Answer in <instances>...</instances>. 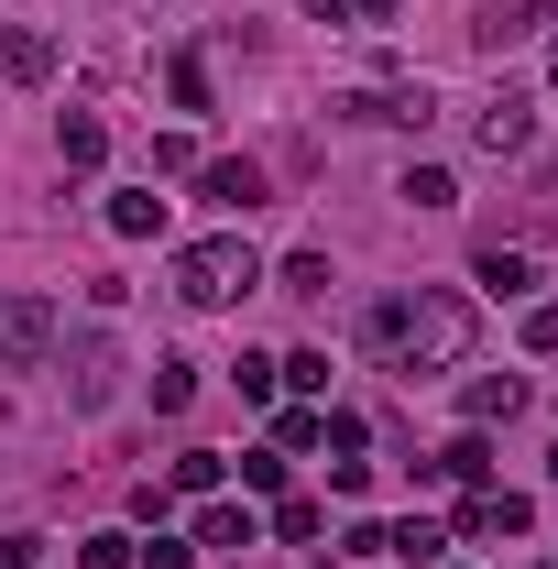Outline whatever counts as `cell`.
<instances>
[{
  "mask_svg": "<svg viewBox=\"0 0 558 569\" xmlns=\"http://www.w3.org/2000/svg\"><path fill=\"white\" fill-rule=\"evenodd\" d=\"M471 340H482V318L449 284H406V296H383L361 318V351L383 361V372H449V361H471Z\"/></svg>",
  "mask_w": 558,
  "mask_h": 569,
  "instance_id": "cell-1",
  "label": "cell"
},
{
  "mask_svg": "<svg viewBox=\"0 0 558 569\" xmlns=\"http://www.w3.org/2000/svg\"><path fill=\"white\" fill-rule=\"evenodd\" d=\"M252 284H263V263H252V241H230V230L176 252V296H187V307H241Z\"/></svg>",
  "mask_w": 558,
  "mask_h": 569,
  "instance_id": "cell-2",
  "label": "cell"
},
{
  "mask_svg": "<svg viewBox=\"0 0 558 569\" xmlns=\"http://www.w3.org/2000/svg\"><path fill=\"white\" fill-rule=\"evenodd\" d=\"M56 361V296H11L0 307V372H44Z\"/></svg>",
  "mask_w": 558,
  "mask_h": 569,
  "instance_id": "cell-3",
  "label": "cell"
},
{
  "mask_svg": "<svg viewBox=\"0 0 558 569\" xmlns=\"http://www.w3.org/2000/svg\"><path fill=\"white\" fill-rule=\"evenodd\" d=\"M558 22V0H482L471 11V56H515L526 33H548Z\"/></svg>",
  "mask_w": 558,
  "mask_h": 569,
  "instance_id": "cell-4",
  "label": "cell"
},
{
  "mask_svg": "<svg viewBox=\"0 0 558 569\" xmlns=\"http://www.w3.org/2000/svg\"><path fill=\"white\" fill-rule=\"evenodd\" d=\"M526 526H537V503H526V493H492V482L449 515V537H471V548H504V537H526Z\"/></svg>",
  "mask_w": 558,
  "mask_h": 569,
  "instance_id": "cell-5",
  "label": "cell"
},
{
  "mask_svg": "<svg viewBox=\"0 0 558 569\" xmlns=\"http://www.w3.org/2000/svg\"><path fill=\"white\" fill-rule=\"evenodd\" d=\"M340 121H395V132H427V121H438V88H350L340 99Z\"/></svg>",
  "mask_w": 558,
  "mask_h": 569,
  "instance_id": "cell-6",
  "label": "cell"
},
{
  "mask_svg": "<svg viewBox=\"0 0 558 569\" xmlns=\"http://www.w3.org/2000/svg\"><path fill=\"white\" fill-rule=\"evenodd\" d=\"M471 142H482L492 164H515V153L537 142V99H515V88H492V99H482V121H471Z\"/></svg>",
  "mask_w": 558,
  "mask_h": 569,
  "instance_id": "cell-7",
  "label": "cell"
},
{
  "mask_svg": "<svg viewBox=\"0 0 558 569\" xmlns=\"http://www.w3.org/2000/svg\"><path fill=\"white\" fill-rule=\"evenodd\" d=\"M0 77H11V88H44V77H56V33H44V22H0Z\"/></svg>",
  "mask_w": 558,
  "mask_h": 569,
  "instance_id": "cell-8",
  "label": "cell"
},
{
  "mask_svg": "<svg viewBox=\"0 0 558 569\" xmlns=\"http://www.w3.org/2000/svg\"><path fill=\"white\" fill-rule=\"evenodd\" d=\"M198 198H209V209H230V219H252V209H263V164L219 153V164H198Z\"/></svg>",
  "mask_w": 558,
  "mask_h": 569,
  "instance_id": "cell-9",
  "label": "cell"
},
{
  "mask_svg": "<svg viewBox=\"0 0 558 569\" xmlns=\"http://www.w3.org/2000/svg\"><path fill=\"white\" fill-rule=\"evenodd\" d=\"M67 406H77V417L110 406V340H77V351H67Z\"/></svg>",
  "mask_w": 558,
  "mask_h": 569,
  "instance_id": "cell-10",
  "label": "cell"
},
{
  "mask_svg": "<svg viewBox=\"0 0 558 569\" xmlns=\"http://www.w3.org/2000/svg\"><path fill=\"white\" fill-rule=\"evenodd\" d=\"M427 482H460V493H482V482H492V449H482V427H471V438H449V449L427 460Z\"/></svg>",
  "mask_w": 558,
  "mask_h": 569,
  "instance_id": "cell-11",
  "label": "cell"
},
{
  "mask_svg": "<svg viewBox=\"0 0 558 569\" xmlns=\"http://www.w3.org/2000/svg\"><path fill=\"white\" fill-rule=\"evenodd\" d=\"M252 537H263V526H252V503H198V537H187V548H252Z\"/></svg>",
  "mask_w": 558,
  "mask_h": 569,
  "instance_id": "cell-12",
  "label": "cell"
},
{
  "mask_svg": "<svg viewBox=\"0 0 558 569\" xmlns=\"http://www.w3.org/2000/svg\"><path fill=\"white\" fill-rule=\"evenodd\" d=\"M515 406H526V383H515V372H471V383H460V417H471V427L515 417Z\"/></svg>",
  "mask_w": 558,
  "mask_h": 569,
  "instance_id": "cell-13",
  "label": "cell"
},
{
  "mask_svg": "<svg viewBox=\"0 0 558 569\" xmlns=\"http://www.w3.org/2000/svg\"><path fill=\"white\" fill-rule=\"evenodd\" d=\"M383 559H406V569L449 559V526H438V515H406V526H383Z\"/></svg>",
  "mask_w": 558,
  "mask_h": 569,
  "instance_id": "cell-14",
  "label": "cell"
},
{
  "mask_svg": "<svg viewBox=\"0 0 558 569\" xmlns=\"http://www.w3.org/2000/svg\"><path fill=\"white\" fill-rule=\"evenodd\" d=\"M56 153H67V164H99V153H110V121H99V110H67V121H56Z\"/></svg>",
  "mask_w": 558,
  "mask_h": 569,
  "instance_id": "cell-15",
  "label": "cell"
},
{
  "mask_svg": "<svg viewBox=\"0 0 558 569\" xmlns=\"http://www.w3.org/2000/svg\"><path fill=\"white\" fill-rule=\"evenodd\" d=\"M110 230H121V241H153V230H165V198H153V187H121V198H110Z\"/></svg>",
  "mask_w": 558,
  "mask_h": 569,
  "instance_id": "cell-16",
  "label": "cell"
},
{
  "mask_svg": "<svg viewBox=\"0 0 558 569\" xmlns=\"http://www.w3.org/2000/svg\"><path fill=\"white\" fill-rule=\"evenodd\" d=\"M219 482H230V460H219V449H176V482H165V493H198V503H209Z\"/></svg>",
  "mask_w": 558,
  "mask_h": 569,
  "instance_id": "cell-17",
  "label": "cell"
},
{
  "mask_svg": "<svg viewBox=\"0 0 558 569\" xmlns=\"http://www.w3.org/2000/svg\"><path fill=\"white\" fill-rule=\"evenodd\" d=\"M406 209H460V187H449V164H406V187H395Z\"/></svg>",
  "mask_w": 558,
  "mask_h": 569,
  "instance_id": "cell-18",
  "label": "cell"
},
{
  "mask_svg": "<svg viewBox=\"0 0 558 569\" xmlns=\"http://www.w3.org/2000/svg\"><path fill=\"white\" fill-rule=\"evenodd\" d=\"M132 526H99V537H77V569H132Z\"/></svg>",
  "mask_w": 558,
  "mask_h": 569,
  "instance_id": "cell-19",
  "label": "cell"
},
{
  "mask_svg": "<svg viewBox=\"0 0 558 569\" xmlns=\"http://www.w3.org/2000/svg\"><path fill=\"white\" fill-rule=\"evenodd\" d=\"M471 284H492V296H526V284H537V263H526V252H482V263H471Z\"/></svg>",
  "mask_w": 558,
  "mask_h": 569,
  "instance_id": "cell-20",
  "label": "cell"
},
{
  "mask_svg": "<svg viewBox=\"0 0 558 569\" xmlns=\"http://www.w3.org/2000/svg\"><path fill=\"white\" fill-rule=\"evenodd\" d=\"M187 395H198V361H187V351H165V361H153V406H165V417H176V406H187Z\"/></svg>",
  "mask_w": 558,
  "mask_h": 569,
  "instance_id": "cell-21",
  "label": "cell"
},
{
  "mask_svg": "<svg viewBox=\"0 0 558 569\" xmlns=\"http://www.w3.org/2000/svg\"><path fill=\"white\" fill-rule=\"evenodd\" d=\"M285 296H329V252H285Z\"/></svg>",
  "mask_w": 558,
  "mask_h": 569,
  "instance_id": "cell-22",
  "label": "cell"
},
{
  "mask_svg": "<svg viewBox=\"0 0 558 569\" xmlns=\"http://www.w3.org/2000/svg\"><path fill=\"white\" fill-rule=\"evenodd\" d=\"M307 11H318V22H361V33L395 22V0H307Z\"/></svg>",
  "mask_w": 558,
  "mask_h": 569,
  "instance_id": "cell-23",
  "label": "cell"
},
{
  "mask_svg": "<svg viewBox=\"0 0 558 569\" xmlns=\"http://www.w3.org/2000/svg\"><path fill=\"white\" fill-rule=\"evenodd\" d=\"M165 88H176V110H209V67H198V56H176V67H165Z\"/></svg>",
  "mask_w": 558,
  "mask_h": 569,
  "instance_id": "cell-24",
  "label": "cell"
},
{
  "mask_svg": "<svg viewBox=\"0 0 558 569\" xmlns=\"http://www.w3.org/2000/svg\"><path fill=\"white\" fill-rule=\"evenodd\" d=\"M275 537H285V548H307V537H318V503L285 493V503H275Z\"/></svg>",
  "mask_w": 558,
  "mask_h": 569,
  "instance_id": "cell-25",
  "label": "cell"
},
{
  "mask_svg": "<svg viewBox=\"0 0 558 569\" xmlns=\"http://www.w3.org/2000/svg\"><path fill=\"white\" fill-rule=\"evenodd\" d=\"M285 383H296V395H329V351H296V361H275Z\"/></svg>",
  "mask_w": 558,
  "mask_h": 569,
  "instance_id": "cell-26",
  "label": "cell"
},
{
  "mask_svg": "<svg viewBox=\"0 0 558 569\" xmlns=\"http://www.w3.org/2000/svg\"><path fill=\"white\" fill-rule=\"evenodd\" d=\"M241 493H285V449H252L241 460Z\"/></svg>",
  "mask_w": 558,
  "mask_h": 569,
  "instance_id": "cell-27",
  "label": "cell"
},
{
  "mask_svg": "<svg viewBox=\"0 0 558 569\" xmlns=\"http://www.w3.org/2000/svg\"><path fill=\"white\" fill-rule=\"evenodd\" d=\"M275 449L296 460V449H318V406H296V417H275Z\"/></svg>",
  "mask_w": 558,
  "mask_h": 569,
  "instance_id": "cell-28",
  "label": "cell"
},
{
  "mask_svg": "<svg viewBox=\"0 0 558 569\" xmlns=\"http://www.w3.org/2000/svg\"><path fill=\"white\" fill-rule=\"evenodd\" d=\"M198 559V548H187V537H165V526H153V548H132V569H187Z\"/></svg>",
  "mask_w": 558,
  "mask_h": 569,
  "instance_id": "cell-29",
  "label": "cell"
},
{
  "mask_svg": "<svg viewBox=\"0 0 558 569\" xmlns=\"http://www.w3.org/2000/svg\"><path fill=\"white\" fill-rule=\"evenodd\" d=\"M526 351H537V361L558 351V307H526Z\"/></svg>",
  "mask_w": 558,
  "mask_h": 569,
  "instance_id": "cell-30",
  "label": "cell"
},
{
  "mask_svg": "<svg viewBox=\"0 0 558 569\" xmlns=\"http://www.w3.org/2000/svg\"><path fill=\"white\" fill-rule=\"evenodd\" d=\"M548 482H558V449H548Z\"/></svg>",
  "mask_w": 558,
  "mask_h": 569,
  "instance_id": "cell-31",
  "label": "cell"
},
{
  "mask_svg": "<svg viewBox=\"0 0 558 569\" xmlns=\"http://www.w3.org/2000/svg\"><path fill=\"white\" fill-rule=\"evenodd\" d=\"M548 77H558V56H548Z\"/></svg>",
  "mask_w": 558,
  "mask_h": 569,
  "instance_id": "cell-32",
  "label": "cell"
},
{
  "mask_svg": "<svg viewBox=\"0 0 558 569\" xmlns=\"http://www.w3.org/2000/svg\"><path fill=\"white\" fill-rule=\"evenodd\" d=\"M307 569H318V559H307Z\"/></svg>",
  "mask_w": 558,
  "mask_h": 569,
  "instance_id": "cell-33",
  "label": "cell"
}]
</instances>
